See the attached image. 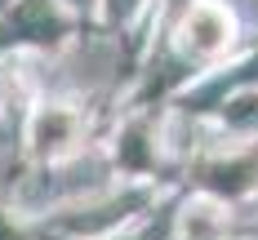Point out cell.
<instances>
[{"instance_id": "obj_1", "label": "cell", "mask_w": 258, "mask_h": 240, "mask_svg": "<svg viewBox=\"0 0 258 240\" xmlns=\"http://www.w3.org/2000/svg\"><path fill=\"white\" fill-rule=\"evenodd\" d=\"M227 31H232L227 14L214 9V5H201V9L187 18V40H191L196 49H218V45L227 40Z\"/></svg>"}]
</instances>
